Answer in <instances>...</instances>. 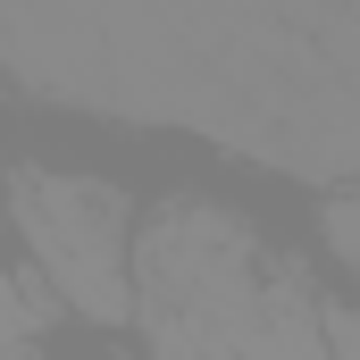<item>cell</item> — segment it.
<instances>
[{"label": "cell", "mask_w": 360, "mask_h": 360, "mask_svg": "<svg viewBox=\"0 0 360 360\" xmlns=\"http://www.w3.org/2000/svg\"><path fill=\"white\" fill-rule=\"evenodd\" d=\"M134 319L151 360H327V310L302 260L201 193H176L143 218Z\"/></svg>", "instance_id": "obj_2"}, {"label": "cell", "mask_w": 360, "mask_h": 360, "mask_svg": "<svg viewBox=\"0 0 360 360\" xmlns=\"http://www.w3.org/2000/svg\"><path fill=\"white\" fill-rule=\"evenodd\" d=\"M51 335V293L34 276H0V360H34V344Z\"/></svg>", "instance_id": "obj_4"}, {"label": "cell", "mask_w": 360, "mask_h": 360, "mask_svg": "<svg viewBox=\"0 0 360 360\" xmlns=\"http://www.w3.org/2000/svg\"><path fill=\"white\" fill-rule=\"evenodd\" d=\"M319 226H327V243H335V260L360 276V184L344 193H327V210H319Z\"/></svg>", "instance_id": "obj_5"}, {"label": "cell", "mask_w": 360, "mask_h": 360, "mask_svg": "<svg viewBox=\"0 0 360 360\" xmlns=\"http://www.w3.org/2000/svg\"><path fill=\"white\" fill-rule=\"evenodd\" d=\"M8 218L34 252V269L51 276V293L68 310H84L92 327H126L134 319V201L109 176L76 168H8Z\"/></svg>", "instance_id": "obj_3"}, {"label": "cell", "mask_w": 360, "mask_h": 360, "mask_svg": "<svg viewBox=\"0 0 360 360\" xmlns=\"http://www.w3.org/2000/svg\"><path fill=\"white\" fill-rule=\"evenodd\" d=\"M319 327H327V360H360V302H344V310H327Z\"/></svg>", "instance_id": "obj_6"}, {"label": "cell", "mask_w": 360, "mask_h": 360, "mask_svg": "<svg viewBox=\"0 0 360 360\" xmlns=\"http://www.w3.org/2000/svg\"><path fill=\"white\" fill-rule=\"evenodd\" d=\"M0 76L360 184V25L344 8H0Z\"/></svg>", "instance_id": "obj_1"}]
</instances>
